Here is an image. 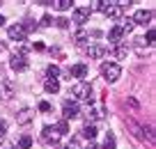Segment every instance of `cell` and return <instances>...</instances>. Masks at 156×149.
<instances>
[{
    "label": "cell",
    "instance_id": "obj_1",
    "mask_svg": "<svg viewBox=\"0 0 156 149\" xmlns=\"http://www.w3.org/2000/svg\"><path fill=\"white\" fill-rule=\"evenodd\" d=\"M101 76L106 83H115L119 80V76H122V67L117 62H103L101 64Z\"/></svg>",
    "mask_w": 156,
    "mask_h": 149
},
{
    "label": "cell",
    "instance_id": "obj_2",
    "mask_svg": "<svg viewBox=\"0 0 156 149\" xmlns=\"http://www.w3.org/2000/svg\"><path fill=\"white\" fill-rule=\"evenodd\" d=\"M71 94L76 96L78 101H90V96H92V85L85 80H78L76 85L71 87Z\"/></svg>",
    "mask_w": 156,
    "mask_h": 149
},
{
    "label": "cell",
    "instance_id": "obj_3",
    "mask_svg": "<svg viewBox=\"0 0 156 149\" xmlns=\"http://www.w3.org/2000/svg\"><path fill=\"white\" fill-rule=\"evenodd\" d=\"M62 117H64V122L80 117V108H78V103H76V101H64V106H62Z\"/></svg>",
    "mask_w": 156,
    "mask_h": 149
},
{
    "label": "cell",
    "instance_id": "obj_4",
    "mask_svg": "<svg viewBox=\"0 0 156 149\" xmlns=\"http://www.w3.org/2000/svg\"><path fill=\"white\" fill-rule=\"evenodd\" d=\"M90 16H92V7H76L73 9V23L83 25V23H87Z\"/></svg>",
    "mask_w": 156,
    "mask_h": 149
},
{
    "label": "cell",
    "instance_id": "obj_5",
    "mask_svg": "<svg viewBox=\"0 0 156 149\" xmlns=\"http://www.w3.org/2000/svg\"><path fill=\"white\" fill-rule=\"evenodd\" d=\"M9 67L14 69V71H25V69H28V58H25V53H14Z\"/></svg>",
    "mask_w": 156,
    "mask_h": 149
},
{
    "label": "cell",
    "instance_id": "obj_6",
    "mask_svg": "<svg viewBox=\"0 0 156 149\" xmlns=\"http://www.w3.org/2000/svg\"><path fill=\"white\" fill-rule=\"evenodd\" d=\"M25 34H28V32L23 30V25H21V23L7 28V37H9L12 41H25Z\"/></svg>",
    "mask_w": 156,
    "mask_h": 149
},
{
    "label": "cell",
    "instance_id": "obj_7",
    "mask_svg": "<svg viewBox=\"0 0 156 149\" xmlns=\"http://www.w3.org/2000/svg\"><path fill=\"white\" fill-rule=\"evenodd\" d=\"M122 12H124V2H108V7H106V12H103V14L110 16V19H119V16H122Z\"/></svg>",
    "mask_w": 156,
    "mask_h": 149
},
{
    "label": "cell",
    "instance_id": "obj_8",
    "mask_svg": "<svg viewBox=\"0 0 156 149\" xmlns=\"http://www.w3.org/2000/svg\"><path fill=\"white\" fill-rule=\"evenodd\" d=\"M108 53V48L103 46V44H90L87 46V55L92 60H99V58H103V55Z\"/></svg>",
    "mask_w": 156,
    "mask_h": 149
},
{
    "label": "cell",
    "instance_id": "obj_9",
    "mask_svg": "<svg viewBox=\"0 0 156 149\" xmlns=\"http://www.w3.org/2000/svg\"><path fill=\"white\" fill-rule=\"evenodd\" d=\"M69 76H71V78H78V80L87 78V64H83V62L73 64V67L69 69Z\"/></svg>",
    "mask_w": 156,
    "mask_h": 149
},
{
    "label": "cell",
    "instance_id": "obj_10",
    "mask_svg": "<svg viewBox=\"0 0 156 149\" xmlns=\"http://www.w3.org/2000/svg\"><path fill=\"white\" fill-rule=\"evenodd\" d=\"M151 21V12L149 9H138L136 14H133V23L136 25H147Z\"/></svg>",
    "mask_w": 156,
    "mask_h": 149
},
{
    "label": "cell",
    "instance_id": "obj_11",
    "mask_svg": "<svg viewBox=\"0 0 156 149\" xmlns=\"http://www.w3.org/2000/svg\"><path fill=\"white\" fill-rule=\"evenodd\" d=\"M41 140H44V142H48V144H55V142L60 140V135L55 133L53 126H44V131H41Z\"/></svg>",
    "mask_w": 156,
    "mask_h": 149
},
{
    "label": "cell",
    "instance_id": "obj_12",
    "mask_svg": "<svg viewBox=\"0 0 156 149\" xmlns=\"http://www.w3.org/2000/svg\"><path fill=\"white\" fill-rule=\"evenodd\" d=\"M108 41H110L112 46H119V44H124V32H122V30H119V28L115 25V28H112L110 32H108Z\"/></svg>",
    "mask_w": 156,
    "mask_h": 149
},
{
    "label": "cell",
    "instance_id": "obj_13",
    "mask_svg": "<svg viewBox=\"0 0 156 149\" xmlns=\"http://www.w3.org/2000/svg\"><path fill=\"white\" fill-rule=\"evenodd\" d=\"M44 90L48 92V94H58V92H60V83H58V78H46Z\"/></svg>",
    "mask_w": 156,
    "mask_h": 149
},
{
    "label": "cell",
    "instance_id": "obj_14",
    "mask_svg": "<svg viewBox=\"0 0 156 149\" xmlns=\"http://www.w3.org/2000/svg\"><path fill=\"white\" fill-rule=\"evenodd\" d=\"M30 122H32V110H28V108L16 115V124H30Z\"/></svg>",
    "mask_w": 156,
    "mask_h": 149
},
{
    "label": "cell",
    "instance_id": "obj_15",
    "mask_svg": "<svg viewBox=\"0 0 156 149\" xmlns=\"http://www.w3.org/2000/svg\"><path fill=\"white\" fill-rule=\"evenodd\" d=\"M117 28H119L124 34H126V32H131V30L136 28V23H133V19H129V16H126V19H122L119 23H117Z\"/></svg>",
    "mask_w": 156,
    "mask_h": 149
},
{
    "label": "cell",
    "instance_id": "obj_16",
    "mask_svg": "<svg viewBox=\"0 0 156 149\" xmlns=\"http://www.w3.org/2000/svg\"><path fill=\"white\" fill-rule=\"evenodd\" d=\"M80 133H83V138H87V140H94V138H97V126H94V124H90V122H87V124L83 126V131H80Z\"/></svg>",
    "mask_w": 156,
    "mask_h": 149
},
{
    "label": "cell",
    "instance_id": "obj_17",
    "mask_svg": "<svg viewBox=\"0 0 156 149\" xmlns=\"http://www.w3.org/2000/svg\"><path fill=\"white\" fill-rule=\"evenodd\" d=\"M51 5H53L58 12H67V9H71L73 0H55V2H51Z\"/></svg>",
    "mask_w": 156,
    "mask_h": 149
},
{
    "label": "cell",
    "instance_id": "obj_18",
    "mask_svg": "<svg viewBox=\"0 0 156 149\" xmlns=\"http://www.w3.org/2000/svg\"><path fill=\"white\" fill-rule=\"evenodd\" d=\"M53 129H55V133H58V135H60V138H62V135H64V133H69V122H64V119H60V122H58V124H55V126H53Z\"/></svg>",
    "mask_w": 156,
    "mask_h": 149
},
{
    "label": "cell",
    "instance_id": "obj_19",
    "mask_svg": "<svg viewBox=\"0 0 156 149\" xmlns=\"http://www.w3.org/2000/svg\"><path fill=\"white\" fill-rule=\"evenodd\" d=\"M30 147H32V138H30V135H21L16 149H30Z\"/></svg>",
    "mask_w": 156,
    "mask_h": 149
},
{
    "label": "cell",
    "instance_id": "obj_20",
    "mask_svg": "<svg viewBox=\"0 0 156 149\" xmlns=\"http://www.w3.org/2000/svg\"><path fill=\"white\" fill-rule=\"evenodd\" d=\"M103 117H106V112H103V108H94V110H90L87 112V119H103Z\"/></svg>",
    "mask_w": 156,
    "mask_h": 149
},
{
    "label": "cell",
    "instance_id": "obj_21",
    "mask_svg": "<svg viewBox=\"0 0 156 149\" xmlns=\"http://www.w3.org/2000/svg\"><path fill=\"white\" fill-rule=\"evenodd\" d=\"M73 41L76 44H85L87 41V32H85V30H78V32L73 34Z\"/></svg>",
    "mask_w": 156,
    "mask_h": 149
},
{
    "label": "cell",
    "instance_id": "obj_22",
    "mask_svg": "<svg viewBox=\"0 0 156 149\" xmlns=\"http://www.w3.org/2000/svg\"><path fill=\"white\" fill-rule=\"evenodd\" d=\"M103 149H115V135L108 133L106 135V142H103Z\"/></svg>",
    "mask_w": 156,
    "mask_h": 149
},
{
    "label": "cell",
    "instance_id": "obj_23",
    "mask_svg": "<svg viewBox=\"0 0 156 149\" xmlns=\"http://www.w3.org/2000/svg\"><path fill=\"white\" fill-rule=\"evenodd\" d=\"M46 73H48V78H58V76H60V67H55V64H51V67L46 69Z\"/></svg>",
    "mask_w": 156,
    "mask_h": 149
},
{
    "label": "cell",
    "instance_id": "obj_24",
    "mask_svg": "<svg viewBox=\"0 0 156 149\" xmlns=\"http://www.w3.org/2000/svg\"><path fill=\"white\" fill-rule=\"evenodd\" d=\"M154 37H156V32L154 30H147V34H145V39H142V41H147V46H151V44H154Z\"/></svg>",
    "mask_w": 156,
    "mask_h": 149
},
{
    "label": "cell",
    "instance_id": "obj_25",
    "mask_svg": "<svg viewBox=\"0 0 156 149\" xmlns=\"http://www.w3.org/2000/svg\"><path fill=\"white\" fill-rule=\"evenodd\" d=\"M64 149H83V147H80V142H78L76 138H71L67 144H64Z\"/></svg>",
    "mask_w": 156,
    "mask_h": 149
},
{
    "label": "cell",
    "instance_id": "obj_26",
    "mask_svg": "<svg viewBox=\"0 0 156 149\" xmlns=\"http://www.w3.org/2000/svg\"><path fill=\"white\" fill-rule=\"evenodd\" d=\"M108 2H110V0H99V2H94V9H97V12H106Z\"/></svg>",
    "mask_w": 156,
    "mask_h": 149
},
{
    "label": "cell",
    "instance_id": "obj_27",
    "mask_svg": "<svg viewBox=\"0 0 156 149\" xmlns=\"http://www.w3.org/2000/svg\"><path fill=\"white\" fill-rule=\"evenodd\" d=\"M69 23H71V21H69V19H64V16H62V19H58V21H55V25H58V28H69Z\"/></svg>",
    "mask_w": 156,
    "mask_h": 149
},
{
    "label": "cell",
    "instance_id": "obj_28",
    "mask_svg": "<svg viewBox=\"0 0 156 149\" xmlns=\"http://www.w3.org/2000/svg\"><path fill=\"white\" fill-rule=\"evenodd\" d=\"M115 55H117V58H124V55H126V46H122V44L115 46Z\"/></svg>",
    "mask_w": 156,
    "mask_h": 149
},
{
    "label": "cell",
    "instance_id": "obj_29",
    "mask_svg": "<svg viewBox=\"0 0 156 149\" xmlns=\"http://www.w3.org/2000/svg\"><path fill=\"white\" fill-rule=\"evenodd\" d=\"M39 110H41V112H51V103L48 101H41V103H39Z\"/></svg>",
    "mask_w": 156,
    "mask_h": 149
},
{
    "label": "cell",
    "instance_id": "obj_30",
    "mask_svg": "<svg viewBox=\"0 0 156 149\" xmlns=\"http://www.w3.org/2000/svg\"><path fill=\"white\" fill-rule=\"evenodd\" d=\"M41 25H53V16H51V14H44V19H41Z\"/></svg>",
    "mask_w": 156,
    "mask_h": 149
},
{
    "label": "cell",
    "instance_id": "obj_31",
    "mask_svg": "<svg viewBox=\"0 0 156 149\" xmlns=\"http://www.w3.org/2000/svg\"><path fill=\"white\" fill-rule=\"evenodd\" d=\"M7 133V124H5V122H2V119H0V138H2V135H5Z\"/></svg>",
    "mask_w": 156,
    "mask_h": 149
},
{
    "label": "cell",
    "instance_id": "obj_32",
    "mask_svg": "<svg viewBox=\"0 0 156 149\" xmlns=\"http://www.w3.org/2000/svg\"><path fill=\"white\" fill-rule=\"evenodd\" d=\"M85 149H103V147H99V144H90V147H85Z\"/></svg>",
    "mask_w": 156,
    "mask_h": 149
},
{
    "label": "cell",
    "instance_id": "obj_33",
    "mask_svg": "<svg viewBox=\"0 0 156 149\" xmlns=\"http://www.w3.org/2000/svg\"><path fill=\"white\" fill-rule=\"evenodd\" d=\"M2 25H5V16L0 14V28H2Z\"/></svg>",
    "mask_w": 156,
    "mask_h": 149
},
{
    "label": "cell",
    "instance_id": "obj_34",
    "mask_svg": "<svg viewBox=\"0 0 156 149\" xmlns=\"http://www.w3.org/2000/svg\"><path fill=\"white\" fill-rule=\"evenodd\" d=\"M2 149H16V147H14V144H5Z\"/></svg>",
    "mask_w": 156,
    "mask_h": 149
},
{
    "label": "cell",
    "instance_id": "obj_35",
    "mask_svg": "<svg viewBox=\"0 0 156 149\" xmlns=\"http://www.w3.org/2000/svg\"><path fill=\"white\" fill-rule=\"evenodd\" d=\"M0 99H2V90H0Z\"/></svg>",
    "mask_w": 156,
    "mask_h": 149
}]
</instances>
